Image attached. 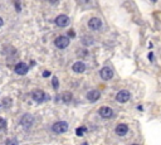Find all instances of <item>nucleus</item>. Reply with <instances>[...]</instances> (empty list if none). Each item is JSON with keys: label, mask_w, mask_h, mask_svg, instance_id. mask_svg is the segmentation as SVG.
I'll return each instance as SVG.
<instances>
[{"label": "nucleus", "mask_w": 161, "mask_h": 145, "mask_svg": "<svg viewBox=\"0 0 161 145\" xmlns=\"http://www.w3.org/2000/svg\"><path fill=\"white\" fill-rule=\"evenodd\" d=\"M132 98V95L131 92H130L128 90H121L118 91V92L116 93V97H115V100H116L118 104H127V102Z\"/></svg>", "instance_id": "1"}, {"label": "nucleus", "mask_w": 161, "mask_h": 145, "mask_svg": "<svg viewBox=\"0 0 161 145\" xmlns=\"http://www.w3.org/2000/svg\"><path fill=\"white\" fill-rule=\"evenodd\" d=\"M115 132H116L117 136L124 138V136H126L130 132V126L125 123H120V124L116 125V128H115Z\"/></svg>", "instance_id": "2"}, {"label": "nucleus", "mask_w": 161, "mask_h": 145, "mask_svg": "<svg viewBox=\"0 0 161 145\" xmlns=\"http://www.w3.org/2000/svg\"><path fill=\"white\" fill-rule=\"evenodd\" d=\"M99 76H101V78L103 81H111V79L113 78V70L111 67H103L101 71H99Z\"/></svg>", "instance_id": "3"}, {"label": "nucleus", "mask_w": 161, "mask_h": 145, "mask_svg": "<svg viewBox=\"0 0 161 145\" xmlns=\"http://www.w3.org/2000/svg\"><path fill=\"white\" fill-rule=\"evenodd\" d=\"M98 114L103 119H111V117H113V115H115L113 109L110 107V106H102V107H99Z\"/></svg>", "instance_id": "4"}, {"label": "nucleus", "mask_w": 161, "mask_h": 145, "mask_svg": "<svg viewBox=\"0 0 161 145\" xmlns=\"http://www.w3.org/2000/svg\"><path fill=\"white\" fill-rule=\"evenodd\" d=\"M52 130L56 134H63V132H66L68 130V124L66 121H58V123H56L52 126Z\"/></svg>", "instance_id": "5"}, {"label": "nucleus", "mask_w": 161, "mask_h": 145, "mask_svg": "<svg viewBox=\"0 0 161 145\" xmlns=\"http://www.w3.org/2000/svg\"><path fill=\"white\" fill-rule=\"evenodd\" d=\"M54 44L57 48H60V49H64L68 47V44H69V38H67L66 36H59L56 38L54 40Z\"/></svg>", "instance_id": "6"}, {"label": "nucleus", "mask_w": 161, "mask_h": 145, "mask_svg": "<svg viewBox=\"0 0 161 145\" xmlns=\"http://www.w3.org/2000/svg\"><path fill=\"white\" fill-rule=\"evenodd\" d=\"M102 25H103L102 20L97 17H93L88 20V28L92 29V30H99L102 28Z\"/></svg>", "instance_id": "7"}, {"label": "nucleus", "mask_w": 161, "mask_h": 145, "mask_svg": "<svg viewBox=\"0 0 161 145\" xmlns=\"http://www.w3.org/2000/svg\"><path fill=\"white\" fill-rule=\"evenodd\" d=\"M14 71H15V73L17 75H20V76H24L28 73V71H29V66L26 63L24 62H20V63H18L17 66L14 67Z\"/></svg>", "instance_id": "8"}, {"label": "nucleus", "mask_w": 161, "mask_h": 145, "mask_svg": "<svg viewBox=\"0 0 161 145\" xmlns=\"http://www.w3.org/2000/svg\"><path fill=\"white\" fill-rule=\"evenodd\" d=\"M32 124H33V116L30 114H24L20 119V125L24 129H29L32 126Z\"/></svg>", "instance_id": "9"}, {"label": "nucleus", "mask_w": 161, "mask_h": 145, "mask_svg": "<svg viewBox=\"0 0 161 145\" xmlns=\"http://www.w3.org/2000/svg\"><path fill=\"white\" fill-rule=\"evenodd\" d=\"M101 98V92L98 90H91L87 92V100L90 102H97Z\"/></svg>", "instance_id": "10"}, {"label": "nucleus", "mask_w": 161, "mask_h": 145, "mask_svg": "<svg viewBox=\"0 0 161 145\" xmlns=\"http://www.w3.org/2000/svg\"><path fill=\"white\" fill-rule=\"evenodd\" d=\"M56 24L58 26H60V28L67 26L68 24H69V18H68L67 15H64V14H60V15H58V17L56 18Z\"/></svg>", "instance_id": "11"}, {"label": "nucleus", "mask_w": 161, "mask_h": 145, "mask_svg": "<svg viewBox=\"0 0 161 145\" xmlns=\"http://www.w3.org/2000/svg\"><path fill=\"white\" fill-rule=\"evenodd\" d=\"M32 97H33V100L38 102V104H40V102H43L45 98H47V96H45V93H44V91H42V90H35L33 92L32 95Z\"/></svg>", "instance_id": "12"}, {"label": "nucleus", "mask_w": 161, "mask_h": 145, "mask_svg": "<svg viewBox=\"0 0 161 145\" xmlns=\"http://www.w3.org/2000/svg\"><path fill=\"white\" fill-rule=\"evenodd\" d=\"M86 64H84L83 62H80V61H78V62H76L73 66H72V70H73L76 73H83L84 71H86Z\"/></svg>", "instance_id": "13"}, {"label": "nucleus", "mask_w": 161, "mask_h": 145, "mask_svg": "<svg viewBox=\"0 0 161 145\" xmlns=\"http://www.w3.org/2000/svg\"><path fill=\"white\" fill-rule=\"evenodd\" d=\"M72 93L71 92H64L62 93V96H60V100H62L63 102H66V104H68V102H71L72 101Z\"/></svg>", "instance_id": "14"}, {"label": "nucleus", "mask_w": 161, "mask_h": 145, "mask_svg": "<svg viewBox=\"0 0 161 145\" xmlns=\"http://www.w3.org/2000/svg\"><path fill=\"white\" fill-rule=\"evenodd\" d=\"M87 132V128L86 126H79L76 129V135L77 136H83Z\"/></svg>", "instance_id": "15"}, {"label": "nucleus", "mask_w": 161, "mask_h": 145, "mask_svg": "<svg viewBox=\"0 0 161 145\" xmlns=\"http://www.w3.org/2000/svg\"><path fill=\"white\" fill-rule=\"evenodd\" d=\"M1 105L4 106V107H6V109H9L11 105H13V101H11V98H9V97H5L3 100V102H1Z\"/></svg>", "instance_id": "16"}, {"label": "nucleus", "mask_w": 161, "mask_h": 145, "mask_svg": "<svg viewBox=\"0 0 161 145\" xmlns=\"http://www.w3.org/2000/svg\"><path fill=\"white\" fill-rule=\"evenodd\" d=\"M82 43L84 45H91L92 43H93V39H92V37H88V36H84L82 38Z\"/></svg>", "instance_id": "17"}, {"label": "nucleus", "mask_w": 161, "mask_h": 145, "mask_svg": "<svg viewBox=\"0 0 161 145\" xmlns=\"http://www.w3.org/2000/svg\"><path fill=\"white\" fill-rule=\"evenodd\" d=\"M147 61L150 63H154L155 62V53L152 52V51H150V52L147 53Z\"/></svg>", "instance_id": "18"}, {"label": "nucleus", "mask_w": 161, "mask_h": 145, "mask_svg": "<svg viewBox=\"0 0 161 145\" xmlns=\"http://www.w3.org/2000/svg\"><path fill=\"white\" fill-rule=\"evenodd\" d=\"M5 145H19V142L17 139H8L5 142Z\"/></svg>", "instance_id": "19"}, {"label": "nucleus", "mask_w": 161, "mask_h": 145, "mask_svg": "<svg viewBox=\"0 0 161 145\" xmlns=\"http://www.w3.org/2000/svg\"><path fill=\"white\" fill-rule=\"evenodd\" d=\"M6 128V120L4 117H0V131Z\"/></svg>", "instance_id": "20"}, {"label": "nucleus", "mask_w": 161, "mask_h": 145, "mask_svg": "<svg viewBox=\"0 0 161 145\" xmlns=\"http://www.w3.org/2000/svg\"><path fill=\"white\" fill-rule=\"evenodd\" d=\"M52 83H53V87H54V90H58V87H59L58 78H57V77H53V78H52Z\"/></svg>", "instance_id": "21"}, {"label": "nucleus", "mask_w": 161, "mask_h": 145, "mask_svg": "<svg viewBox=\"0 0 161 145\" xmlns=\"http://www.w3.org/2000/svg\"><path fill=\"white\" fill-rule=\"evenodd\" d=\"M136 110H137V111H140V112H144V111H145L144 105H142V104H139V105L136 106Z\"/></svg>", "instance_id": "22"}, {"label": "nucleus", "mask_w": 161, "mask_h": 145, "mask_svg": "<svg viewBox=\"0 0 161 145\" xmlns=\"http://www.w3.org/2000/svg\"><path fill=\"white\" fill-rule=\"evenodd\" d=\"M15 10L20 11V5H19V0H15Z\"/></svg>", "instance_id": "23"}, {"label": "nucleus", "mask_w": 161, "mask_h": 145, "mask_svg": "<svg viewBox=\"0 0 161 145\" xmlns=\"http://www.w3.org/2000/svg\"><path fill=\"white\" fill-rule=\"evenodd\" d=\"M149 49H150V51L154 49V43H152V42H149Z\"/></svg>", "instance_id": "24"}, {"label": "nucleus", "mask_w": 161, "mask_h": 145, "mask_svg": "<svg viewBox=\"0 0 161 145\" xmlns=\"http://www.w3.org/2000/svg\"><path fill=\"white\" fill-rule=\"evenodd\" d=\"M48 3H51V4H56V3H58L59 0H47Z\"/></svg>", "instance_id": "25"}, {"label": "nucleus", "mask_w": 161, "mask_h": 145, "mask_svg": "<svg viewBox=\"0 0 161 145\" xmlns=\"http://www.w3.org/2000/svg\"><path fill=\"white\" fill-rule=\"evenodd\" d=\"M43 76H44V77H48V76H51V72L45 71V72H44V73H43Z\"/></svg>", "instance_id": "26"}, {"label": "nucleus", "mask_w": 161, "mask_h": 145, "mask_svg": "<svg viewBox=\"0 0 161 145\" xmlns=\"http://www.w3.org/2000/svg\"><path fill=\"white\" fill-rule=\"evenodd\" d=\"M4 24V20H3V18H0V26H3Z\"/></svg>", "instance_id": "27"}, {"label": "nucleus", "mask_w": 161, "mask_h": 145, "mask_svg": "<svg viewBox=\"0 0 161 145\" xmlns=\"http://www.w3.org/2000/svg\"><path fill=\"white\" fill-rule=\"evenodd\" d=\"M150 1H151L152 4H156V3H158V0H150Z\"/></svg>", "instance_id": "28"}, {"label": "nucleus", "mask_w": 161, "mask_h": 145, "mask_svg": "<svg viewBox=\"0 0 161 145\" xmlns=\"http://www.w3.org/2000/svg\"><path fill=\"white\" fill-rule=\"evenodd\" d=\"M131 145H140V144H139V143H132Z\"/></svg>", "instance_id": "29"}, {"label": "nucleus", "mask_w": 161, "mask_h": 145, "mask_svg": "<svg viewBox=\"0 0 161 145\" xmlns=\"http://www.w3.org/2000/svg\"><path fill=\"white\" fill-rule=\"evenodd\" d=\"M83 145H88V144H87V143H84V144H83Z\"/></svg>", "instance_id": "30"}, {"label": "nucleus", "mask_w": 161, "mask_h": 145, "mask_svg": "<svg viewBox=\"0 0 161 145\" xmlns=\"http://www.w3.org/2000/svg\"><path fill=\"white\" fill-rule=\"evenodd\" d=\"M0 106H1V102H0Z\"/></svg>", "instance_id": "31"}]
</instances>
